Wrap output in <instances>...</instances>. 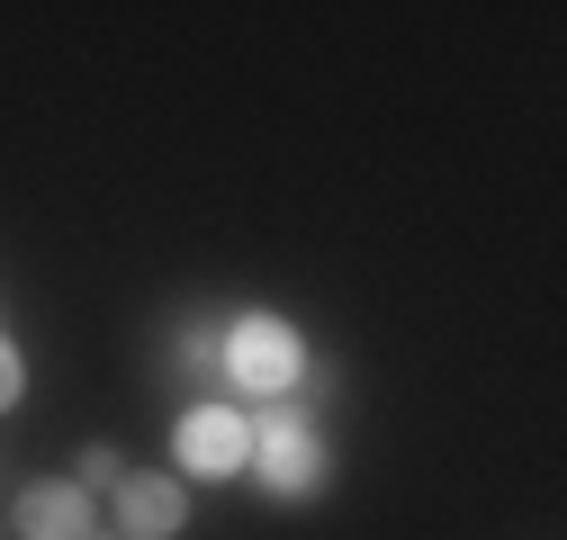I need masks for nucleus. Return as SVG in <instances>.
<instances>
[{"instance_id":"1","label":"nucleus","mask_w":567,"mask_h":540,"mask_svg":"<svg viewBox=\"0 0 567 540\" xmlns=\"http://www.w3.org/2000/svg\"><path fill=\"white\" fill-rule=\"evenodd\" d=\"M298 370H307V343H298L279 315H244V324L226 333V378H235V387H252V396H289Z\"/></svg>"},{"instance_id":"2","label":"nucleus","mask_w":567,"mask_h":540,"mask_svg":"<svg viewBox=\"0 0 567 540\" xmlns=\"http://www.w3.org/2000/svg\"><path fill=\"white\" fill-rule=\"evenodd\" d=\"M244 468L270 496H316L324 487V442L307 424H289V415H270V424H252V459Z\"/></svg>"},{"instance_id":"3","label":"nucleus","mask_w":567,"mask_h":540,"mask_svg":"<svg viewBox=\"0 0 567 540\" xmlns=\"http://www.w3.org/2000/svg\"><path fill=\"white\" fill-rule=\"evenodd\" d=\"M172 450H181L189 478H235V468L252 459V424L235 415V405H189L181 433H172Z\"/></svg>"},{"instance_id":"4","label":"nucleus","mask_w":567,"mask_h":540,"mask_svg":"<svg viewBox=\"0 0 567 540\" xmlns=\"http://www.w3.org/2000/svg\"><path fill=\"white\" fill-rule=\"evenodd\" d=\"M181 522H189L181 478H135V468H126V487H117V531H126V540H172Z\"/></svg>"},{"instance_id":"5","label":"nucleus","mask_w":567,"mask_h":540,"mask_svg":"<svg viewBox=\"0 0 567 540\" xmlns=\"http://www.w3.org/2000/svg\"><path fill=\"white\" fill-rule=\"evenodd\" d=\"M19 531L28 540H91V496L73 478H37L19 496Z\"/></svg>"},{"instance_id":"6","label":"nucleus","mask_w":567,"mask_h":540,"mask_svg":"<svg viewBox=\"0 0 567 540\" xmlns=\"http://www.w3.org/2000/svg\"><path fill=\"white\" fill-rule=\"evenodd\" d=\"M181 370L189 378H226V324H189L181 333Z\"/></svg>"},{"instance_id":"7","label":"nucleus","mask_w":567,"mask_h":540,"mask_svg":"<svg viewBox=\"0 0 567 540\" xmlns=\"http://www.w3.org/2000/svg\"><path fill=\"white\" fill-rule=\"evenodd\" d=\"M73 487H82V496H91V487H126V459H117L109 442H91V450H82V478H73Z\"/></svg>"},{"instance_id":"8","label":"nucleus","mask_w":567,"mask_h":540,"mask_svg":"<svg viewBox=\"0 0 567 540\" xmlns=\"http://www.w3.org/2000/svg\"><path fill=\"white\" fill-rule=\"evenodd\" d=\"M28 396V361H19V343H0V415Z\"/></svg>"},{"instance_id":"9","label":"nucleus","mask_w":567,"mask_h":540,"mask_svg":"<svg viewBox=\"0 0 567 540\" xmlns=\"http://www.w3.org/2000/svg\"><path fill=\"white\" fill-rule=\"evenodd\" d=\"M91 540H126V531H91Z\"/></svg>"}]
</instances>
